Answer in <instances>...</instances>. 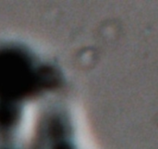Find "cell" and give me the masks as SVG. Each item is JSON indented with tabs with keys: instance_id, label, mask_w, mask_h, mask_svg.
Instances as JSON below:
<instances>
[{
	"instance_id": "obj_1",
	"label": "cell",
	"mask_w": 158,
	"mask_h": 149,
	"mask_svg": "<svg viewBox=\"0 0 158 149\" xmlns=\"http://www.w3.org/2000/svg\"><path fill=\"white\" fill-rule=\"evenodd\" d=\"M39 91L31 59L16 49L0 50V97L15 101Z\"/></svg>"
},
{
	"instance_id": "obj_2",
	"label": "cell",
	"mask_w": 158,
	"mask_h": 149,
	"mask_svg": "<svg viewBox=\"0 0 158 149\" xmlns=\"http://www.w3.org/2000/svg\"><path fill=\"white\" fill-rule=\"evenodd\" d=\"M59 83L60 76L54 68L44 66L36 70V83L38 90L55 88Z\"/></svg>"
},
{
	"instance_id": "obj_3",
	"label": "cell",
	"mask_w": 158,
	"mask_h": 149,
	"mask_svg": "<svg viewBox=\"0 0 158 149\" xmlns=\"http://www.w3.org/2000/svg\"><path fill=\"white\" fill-rule=\"evenodd\" d=\"M19 110L14 101H0V128H10L18 121Z\"/></svg>"
},
{
	"instance_id": "obj_4",
	"label": "cell",
	"mask_w": 158,
	"mask_h": 149,
	"mask_svg": "<svg viewBox=\"0 0 158 149\" xmlns=\"http://www.w3.org/2000/svg\"><path fill=\"white\" fill-rule=\"evenodd\" d=\"M63 125L59 121H53L50 125V134L53 138L58 139L63 135Z\"/></svg>"
},
{
	"instance_id": "obj_5",
	"label": "cell",
	"mask_w": 158,
	"mask_h": 149,
	"mask_svg": "<svg viewBox=\"0 0 158 149\" xmlns=\"http://www.w3.org/2000/svg\"><path fill=\"white\" fill-rule=\"evenodd\" d=\"M53 149H72V148H71L70 145H69L68 143H66V142H60V143L56 144Z\"/></svg>"
}]
</instances>
